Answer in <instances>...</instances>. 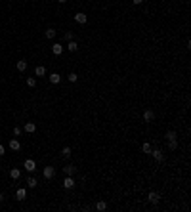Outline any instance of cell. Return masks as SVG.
Returning a JSON list of instances; mask_svg holds the SVG:
<instances>
[{
    "label": "cell",
    "mask_w": 191,
    "mask_h": 212,
    "mask_svg": "<svg viewBox=\"0 0 191 212\" xmlns=\"http://www.w3.org/2000/svg\"><path fill=\"white\" fill-rule=\"evenodd\" d=\"M42 174H44V178H46V180H50V178H54L55 168H54V166H44V168H42Z\"/></svg>",
    "instance_id": "obj_1"
},
{
    "label": "cell",
    "mask_w": 191,
    "mask_h": 212,
    "mask_svg": "<svg viewBox=\"0 0 191 212\" xmlns=\"http://www.w3.org/2000/svg\"><path fill=\"white\" fill-rule=\"evenodd\" d=\"M15 199H17V201H25V199H27V189L19 187V189L15 191Z\"/></svg>",
    "instance_id": "obj_2"
},
{
    "label": "cell",
    "mask_w": 191,
    "mask_h": 212,
    "mask_svg": "<svg viewBox=\"0 0 191 212\" xmlns=\"http://www.w3.org/2000/svg\"><path fill=\"white\" fill-rule=\"evenodd\" d=\"M75 21H76V23H80V25H84V23L88 21V15H86V14H82V12H79V14L75 15Z\"/></svg>",
    "instance_id": "obj_3"
},
{
    "label": "cell",
    "mask_w": 191,
    "mask_h": 212,
    "mask_svg": "<svg viewBox=\"0 0 191 212\" xmlns=\"http://www.w3.org/2000/svg\"><path fill=\"white\" fill-rule=\"evenodd\" d=\"M63 187H65V189H73V187H75V180H73V176H67L63 180Z\"/></svg>",
    "instance_id": "obj_4"
},
{
    "label": "cell",
    "mask_w": 191,
    "mask_h": 212,
    "mask_svg": "<svg viewBox=\"0 0 191 212\" xmlns=\"http://www.w3.org/2000/svg\"><path fill=\"white\" fill-rule=\"evenodd\" d=\"M23 166H25V168L29 170V172H32V170H36V162L32 161V159H27V161L23 162Z\"/></svg>",
    "instance_id": "obj_5"
},
{
    "label": "cell",
    "mask_w": 191,
    "mask_h": 212,
    "mask_svg": "<svg viewBox=\"0 0 191 212\" xmlns=\"http://www.w3.org/2000/svg\"><path fill=\"white\" fill-rule=\"evenodd\" d=\"M151 155H153V157H155V161H164V153H162L161 151V149H151Z\"/></svg>",
    "instance_id": "obj_6"
},
{
    "label": "cell",
    "mask_w": 191,
    "mask_h": 212,
    "mask_svg": "<svg viewBox=\"0 0 191 212\" xmlns=\"http://www.w3.org/2000/svg\"><path fill=\"white\" fill-rule=\"evenodd\" d=\"M153 119H155V113H153L151 109H145V111H143V120L145 122H151Z\"/></svg>",
    "instance_id": "obj_7"
},
{
    "label": "cell",
    "mask_w": 191,
    "mask_h": 212,
    "mask_svg": "<svg viewBox=\"0 0 191 212\" xmlns=\"http://www.w3.org/2000/svg\"><path fill=\"white\" fill-rule=\"evenodd\" d=\"M147 199H149V203H153V205H157L159 203V193H155V191H149V195H147Z\"/></svg>",
    "instance_id": "obj_8"
},
{
    "label": "cell",
    "mask_w": 191,
    "mask_h": 212,
    "mask_svg": "<svg viewBox=\"0 0 191 212\" xmlns=\"http://www.w3.org/2000/svg\"><path fill=\"white\" fill-rule=\"evenodd\" d=\"M19 147H21V143H19V140H15V138H12V140H10V149H12V151H19Z\"/></svg>",
    "instance_id": "obj_9"
},
{
    "label": "cell",
    "mask_w": 191,
    "mask_h": 212,
    "mask_svg": "<svg viewBox=\"0 0 191 212\" xmlns=\"http://www.w3.org/2000/svg\"><path fill=\"white\" fill-rule=\"evenodd\" d=\"M67 50L73 54V52H76V50H79V44H76L75 40H69V42H67Z\"/></svg>",
    "instance_id": "obj_10"
},
{
    "label": "cell",
    "mask_w": 191,
    "mask_h": 212,
    "mask_svg": "<svg viewBox=\"0 0 191 212\" xmlns=\"http://www.w3.org/2000/svg\"><path fill=\"white\" fill-rule=\"evenodd\" d=\"M50 82H52V84H59V82H61L59 73H52V75H50Z\"/></svg>",
    "instance_id": "obj_11"
},
{
    "label": "cell",
    "mask_w": 191,
    "mask_h": 212,
    "mask_svg": "<svg viewBox=\"0 0 191 212\" xmlns=\"http://www.w3.org/2000/svg\"><path fill=\"white\" fill-rule=\"evenodd\" d=\"M19 176H21V170L19 168H12L10 170V178L12 180H19Z\"/></svg>",
    "instance_id": "obj_12"
},
{
    "label": "cell",
    "mask_w": 191,
    "mask_h": 212,
    "mask_svg": "<svg viewBox=\"0 0 191 212\" xmlns=\"http://www.w3.org/2000/svg\"><path fill=\"white\" fill-rule=\"evenodd\" d=\"M35 130H36V124H35V122H25V132H27V134H32Z\"/></svg>",
    "instance_id": "obj_13"
},
{
    "label": "cell",
    "mask_w": 191,
    "mask_h": 212,
    "mask_svg": "<svg viewBox=\"0 0 191 212\" xmlns=\"http://www.w3.org/2000/svg\"><path fill=\"white\" fill-rule=\"evenodd\" d=\"M52 52H54L55 56H61L63 54V46L61 44H54V46H52Z\"/></svg>",
    "instance_id": "obj_14"
},
{
    "label": "cell",
    "mask_w": 191,
    "mask_h": 212,
    "mask_svg": "<svg viewBox=\"0 0 191 212\" xmlns=\"http://www.w3.org/2000/svg\"><path fill=\"white\" fill-rule=\"evenodd\" d=\"M35 75L36 76H44L46 75V67H44V65H38V67L35 69Z\"/></svg>",
    "instance_id": "obj_15"
},
{
    "label": "cell",
    "mask_w": 191,
    "mask_h": 212,
    "mask_svg": "<svg viewBox=\"0 0 191 212\" xmlns=\"http://www.w3.org/2000/svg\"><path fill=\"white\" fill-rule=\"evenodd\" d=\"M15 67H17V71H27V61L25 59H19Z\"/></svg>",
    "instance_id": "obj_16"
},
{
    "label": "cell",
    "mask_w": 191,
    "mask_h": 212,
    "mask_svg": "<svg viewBox=\"0 0 191 212\" xmlns=\"http://www.w3.org/2000/svg\"><path fill=\"white\" fill-rule=\"evenodd\" d=\"M75 166H73V164H67V166H65V168H63V172L65 174H67V176H73V174H75Z\"/></svg>",
    "instance_id": "obj_17"
},
{
    "label": "cell",
    "mask_w": 191,
    "mask_h": 212,
    "mask_svg": "<svg viewBox=\"0 0 191 212\" xmlns=\"http://www.w3.org/2000/svg\"><path fill=\"white\" fill-rule=\"evenodd\" d=\"M96 210H99V212L107 210V203H105V201H99V203H97V205H96Z\"/></svg>",
    "instance_id": "obj_18"
},
{
    "label": "cell",
    "mask_w": 191,
    "mask_h": 212,
    "mask_svg": "<svg viewBox=\"0 0 191 212\" xmlns=\"http://www.w3.org/2000/svg\"><path fill=\"white\" fill-rule=\"evenodd\" d=\"M164 138H166V140L170 141V140H176V138H178V134L174 132V130H168V132H166V136H164Z\"/></svg>",
    "instance_id": "obj_19"
},
{
    "label": "cell",
    "mask_w": 191,
    "mask_h": 212,
    "mask_svg": "<svg viewBox=\"0 0 191 212\" xmlns=\"http://www.w3.org/2000/svg\"><path fill=\"white\" fill-rule=\"evenodd\" d=\"M27 86H29V88H35L36 86V79H35V76H27Z\"/></svg>",
    "instance_id": "obj_20"
},
{
    "label": "cell",
    "mask_w": 191,
    "mask_h": 212,
    "mask_svg": "<svg viewBox=\"0 0 191 212\" xmlns=\"http://www.w3.org/2000/svg\"><path fill=\"white\" fill-rule=\"evenodd\" d=\"M67 80H69V82H76V80H79V75H76V73H69Z\"/></svg>",
    "instance_id": "obj_21"
},
{
    "label": "cell",
    "mask_w": 191,
    "mask_h": 212,
    "mask_svg": "<svg viewBox=\"0 0 191 212\" xmlns=\"http://www.w3.org/2000/svg\"><path fill=\"white\" fill-rule=\"evenodd\" d=\"M27 185H29V187H36V185H38L36 178H27Z\"/></svg>",
    "instance_id": "obj_22"
},
{
    "label": "cell",
    "mask_w": 191,
    "mask_h": 212,
    "mask_svg": "<svg viewBox=\"0 0 191 212\" xmlns=\"http://www.w3.org/2000/svg\"><path fill=\"white\" fill-rule=\"evenodd\" d=\"M54 36H55V29H52V27L46 29V38H54Z\"/></svg>",
    "instance_id": "obj_23"
},
{
    "label": "cell",
    "mask_w": 191,
    "mask_h": 212,
    "mask_svg": "<svg viewBox=\"0 0 191 212\" xmlns=\"http://www.w3.org/2000/svg\"><path fill=\"white\" fill-rule=\"evenodd\" d=\"M61 155H63L65 159H69V157H71V147H63L61 149Z\"/></svg>",
    "instance_id": "obj_24"
},
{
    "label": "cell",
    "mask_w": 191,
    "mask_h": 212,
    "mask_svg": "<svg viewBox=\"0 0 191 212\" xmlns=\"http://www.w3.org/2000/svg\"><path fill=\"white\" fill-rule=\"evenodd\" d=\"M176 147H178V141H176V140H170V141H168V149H172V151H174Z\"/></svg>",
    "instance_id": "obj_25"
},
{
    "label": "cell",
    "mask_w": 191,
    "mask_h": 212,
    "mask_svg": "<svg viewBox=\"0 0 191 212\" xmlns=\"http://www.w3.org/2000/svg\"><path fill=\"white\" fill-rule=\"evenodd\" d=\"M141 149H143V153H151V145H149V143H143V145H141Z\"/></svg>",
    "instance_id": "obj_26"
},
{
    "label": "cell",
    "mask_w": 191,
    "mask_h": 212,
    "mask_svg": "<svg viewBox=\"0 0 191 212\" xmlns=\"http://www.w3.org/2000/svg\"><path fill=\"white\" fill-rule=\"evenodd\" d=\"M63 36H65V40H67V42H69V40H73V32H71V31H67Z\"/></svg>",
    "instance_id": "obj_27"
},
{
    "label": "cell",
    "mask_w": 191,
    "mask_h": 212,
    "mask_svg": "<svg viewBox=\"0 0 191 212\" xmlns=\"http://www.w3.org/2000/svg\"><path fill=\"white\" fill-rule=\"evenodd\" d=\"M19 134H21V128H17V126H15V128H14V136H19Z\"/></svg>",
    "instance_id": "obj_28"
},
{
    "label": "cell",
    "mask_w": 191,
    "mask_h": 212,
    "mask_svg": "<svg viewBox=\"0 0 191 212\" xmlns=\"http://www.w3.org/2000/svg\"><path fill=\"white\" fill-rule=\"evenodd\" d=\"M132 2H134V4H136V6H138V4H141V2H143V0H132Z\"/></svg>",
    "instance_id": "obj_29"
},
{
    "label": "cell",
    "mask_w": 191,
    "mask_h": 212,
    "mask_svg": "<svg viewBox=\"0 0 191 212\" xmlns=\"http://www.w3.org/2000/svg\"><path fill=\"white\" fill-rule=\"evenodd\" d=\"M0 155H4V145L0 143Z\"/></svg>",
    "instance_id": "obj_30"
},
{
    "label": "cell",
    "mask_w": 191,
    "mask_h": 212,
    "mask_svg": "<svg viewBox=\"0 0 191 212\" xmlns=\"http://www.w3.org/2000/svg\"><path fill=\"white\" fill-rule=\"evenodd\" d=\"M58 2H59V4H65V2H67V0H58Z\"/></svg>",
    "instance_id": "obj_31"
},
{
    "label": "cell",
    "mask_w": 191,
    "mask_h": 212,
    "mask_svg": "<svg viewBox=\"0 0 191 212\" xmlns=\"http://www.w3.org/2000/svg\"><path fill=\"white\" fill-rule=\"evenodd\" d=\"M0 201H4V195L2 193H0Z\"/></svg>",
    "instance_id": "obj_32"
}]
</instances>
